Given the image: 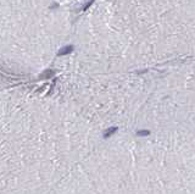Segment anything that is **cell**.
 Returning <instances> with one entry per match:
<instances>
[{
  "mask_svg": "<svg viewBox=\"0 0 195 194\" xmlns=\"http://www.w3.org/2000/svg\"><path fill=\"white\" fill-rule=\"evenodd\" d=\"M73 50V47H66V48H63V49H61L60 51H59V55H66V54H69V53H71Z\"/></svg>",
  "mask_w": 195,
  "mask_h": 194,
  "instance_id": "cell-1",
  "label": "cell"
},
{
  "mask_svg": "<svg viewBox=\"0 0 195 194\" xmlns=\"http://www.w3.org/2000/svg\"><path fill=\"white\" fill-rule=\"evenodd\" d=\"M117 131V128L116 127H112V128H110V129H107L106 131V133H105V137H109V136H111L113 132H116Z\"/></svg>",
  "mask_w": 195,
  "mask_h": 194,
  "instance_id": "cell-2",
  "label": "cell"
},
{
  "mask_svg": "<svg viewBox=\"0 0 195 194\" xmlns=\"http://www.w3.org/2000/svg\"><path fill=\"white\" fill-rule=\"evenodd\" d=\"M146 134H149V131H140V132H138V136H146Z\"/></svg>",
  "mask_w": 195,
  "mask_h": 194,
  "instance_id": "cell-3",
  "label": "cell"
}]
</instances>
